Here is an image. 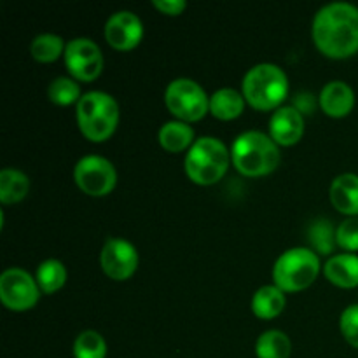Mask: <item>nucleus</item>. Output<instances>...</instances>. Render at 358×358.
Listing matches in <instances>:
<instances>
[{
	"label": "nucleus",
	"instance_id": "nucleus-12",
	"mask_svg": "<svg viewBox=\"0 0 358 358\" xmlns=\"http://www.w3.org/2000/svg\"><path fill=\"white\" fill-rule=\"evenodd\" d=\"M143 37V23L131 10H117L105 23V38L112 48L129 51L136 48Z\"/></svg>",
	"mask_w": 358,
	"mask_h": 358
},
{
	"label": "nucleus",
	"instance_id": "nucleus-27",
	"mask_svg": "<svg viewBox=\"0 0 358 358\" xmlns=\"http://www.w3.org/2000/svg\"><path fill=\"white\" fill-rule=\"evenodd\" d=\"M336 243L352 252L358 250V217H348L336 229Z\"/></svg>",
	"mask_w": 358,
	"mask_h": 358
},
{
	"label": "nucleus",
	"instance_id": "nucleus-9",
	"mask_svg": "<svg viewBox=\"0 0 358 358\" xmlns=\"http://www.w3.org/2000/svg\"><path fill=\"white\" fill-rule=\"evenodd\" d=\"M37 280L21 268H9L0 275V299L13 311L30 310L41 297Z\"/></svg>",
	"mask_w": 358,
	"mask_h": 358
},
{
	"label": "nucleus",
	"instance_id": "nucleus-3",
	"mask_svg": "<svg viewBox=\"0 0 358 358\" xmlns=\"http://www.w3.org/2000/svg\"><path fill=\"white\" fill-rule=\"evenodd\" d=\"M241 93L257 110H276L289 94V77L275 63H257L245 73Z\"/></svg>",
	"mask_w": 358,
	"mask_h": 358
},
{
	"label": "nucleus",
	"instance_id": "nucleus-10",
	"mask_svg": "<svg viewBox=\"0 0 358 358\" xmlns=\"http://www.w3.org/2000/svg\"><path fill=\"white\" fill-rule=\"evenodd\" d=\"M65 65L70 76L77 80L90 83L103 70V52L100 45L87 37H76L66 42Z\"/></svg>",
	"mask_w": 358,
	"mask_h": 358
},
{
	"label": "nucleus",
	"instance_id": "nucleus-1",
	"mask_svg": "<svg viewBox=\"0 0 358 358\" xmlns=\"http://www.w3.org/2000/svg\"><path fill=\"white\" fill-rule=\"evenodd\" d=\"M313 41L329 58L343 59L358 51V7L350 2L325 3L313 17Z\"/></svg>",
	"mask_w": 358,
	"mask_h": 358
},
{
	"label": "nucleus",
	"instance_id": "nucleus-25",
	"mask_svg": "<svg viewBox=\"0 0 358 358\" xmlns=\"http://www.w3.org/2000/svg\"><path fill=\"white\" fill-rule=\"evenodd\" d=\"M73 357L76 358H105L107 357V343L103 336L96 331H83L73 343Z\"/></svg>",
	"mask_w": 358,
	"mask_h": 358
},
{
	"label": "nucleus",
	"instance_id": "nucleus-17",
	"mask_svg": "<svg viewBox=\"0 0 358 358\" xmlns=\"http://www.w3.org/2000/svg\"><path fill=\"white\" fill-rule=\"evenodd\" d=\"M285 303V292L280 287L264 285L252 297V311H254L255 317L269 320V318H275L282 313Z\"/></svg>",
	"mask_w": 358,
	"mask_h": 358
},
{
	"label": "nucleus",
	"instance_id": "nucleus-4",
	"mask_svg": "<svg viewBox=\"0 0 358 358\" xmlns=\"http://www.w3.org/2000/svg\"><path fill=\"white\" fill-rule=\"evenodd\" d=\"M77 124L91 142H103L115 131L119 122V105L105 91H86L77 101Z\"/></svg>",
	"mask_w": 358,
	"mask_h": 358
},
{
	"label": "nucleus",
	"instance_id": "nucleus-20",
	"mask_svg": "<svg viewBox=\"0 0 358 358\" xmlns=\"http://www.w3.org/2000/svg\"><path fill=\"white\" fill-rule=\"evenodd\" d=\"M30 178L17 168H3L0 171V201L3 205L17 203L27 196Z\"/></svg>",
	"mask_w": 358,
	"mask_h": 358
},
{
	"label": "nucleus",
	"instance_id": "nucleus-14",
	"mask_svg": "<svg viewBox=\"0 0 358 358\" xmlns=\"http://www.w3.org/2000/svg\"><path fill=\"white\" fill-rule=\"evenodd\" d=\"M322 110L331 117H345L353 110L355 93L345 80H331L320 91Z\"/></svg>",
	"mask_w": 358,
	"mask_h": 358
},
{
	"label": "nucleus",
	"instance_id": "nucleus-21",
	"mask_svg": "<svg viewBox=\"0 0 358 358\" xmlns=\"http://www.w3.org/2000/svg\"><path fill=\"white\" fill-rule=\"evenodd\" d=\"M255 353L259 358H289L292 353V341L283 331L269 329L257 338Z\"/></svg>",
	"mask_w": 358,
	"mask_h": 358
},
{
	"label": "nucleus",
	"instance_id": "nucleus-11",
	"mask_svg": "<svg viewBox=\"0 0 358 358\" xmlns=\"http://www.w3.org/2000/svg\"><path fill=\"white\" fill-rule=\"evenodd\" d=\"M100 264L105 275L112 280H128L138 268V252L131 241L124 238H108L100 254Z\"/></svg>",
	"mask_w": 358,
	"mask_h": 358
},
{
	"label": "nucleus",
	"instance_id": "nucleus-6",
	"mask_svg": "<svg viewBox=\"0 0 358 358\" xmlns=\"http://www.w3.org/2000/svg\"><path fill=\"white\" fill-rule=\"evenodd\" d=\"M320 273V257L306 247H294L283 252L273 266L275 285L283 292H299L308 289Z\"/></svg>",
	"mask_w": 358,
	"mask_h": 358
},
{
	"label": "nucleus",
	"instance_id": "nucleus-24",
	"mask_svg": "<svg viewBox=\"0 0 358 358\" xmlns=\"http://www.w3.org/2000/svg\"><path fill=\"white\" fill-rule=\"evenodd\" d=\"M48 96L52 103L56 105H70L77 103L83 96L80 93V86L73 77H56V79L51 80L48 87Z\"/></svg>",
	"mask_w": 358,
	"mask_h": 358
},
{
	"label": "nucleus",
	"instance_id": "nucleus-8",
	"mask_svg": "<svg viewBox=\"0 0 358 358\" xmlns=\"http://www.w3.org/2000/svg\"><path fill=\"white\" fill-rule=\"evenodd\" d=\"M73 178L83 192L90 196H105L117 184V171L112 161L98 154H87L77 161Z\"/></svg>",
	"mask_w": 358,
	"mask_h": 358
},
{
	"label": "nucleus",
	"instance_id": "nucleus-15",
	"mask_svg": "<svg viewBox=\"0 0 358 358\" xmlns=\"http://www.w3.org/2000/svg\"><path fill=\"white\" fill-rule=\"evenodd\" d=\"M331 203L341 213L358 217V175L341 173L331 184Z\"/></svg>",
	"mask_w": 358,
	"mask_h": 358
},
{
	"label": "nucleus",
	"instance_id": "nucleus-2",
	"mask_svg": "<svg viewBox=\"0 0 358 358\" xmlns=\"http://www.w3.org/2000/svg\"><path fill=\"white\" fill-rule=\"evenodd\" d=\"M231 161L240 173L247 177H262L271 173L280 164L278 143L257 129L243 131L231 145Z\"/></svg>",
	"mask_w": 358,
	"mask_h": 358
},
{
	"label": "nucleus",
	"instance_id": "nucleus-29",
	"mask_svg": "<svg viewBox=\"0 0 358 358\" xmlns=\"http://www.w3.org/2000/svg\"><path fill=\"white\" fill-rule=\"evenodd\" d=\"M152 6L159 9L161 13L170 14V16H178L185 10L187 2L185 0H152Z\"/></svg>",
	"mask_w": 358,
	"mask_h": 358
},
{
	"label": "nucleus",
	"instance_id": "nucleus-16",
	"mask_svg": "<svg viewBox=\"0 0 358 358\" xmlns=\"http://www.w3.org/2000/svg\"><path fill=\"white\" fill-rule=\"evenodd\" d=\"M327 280L343 289H353L358 285V255L343 252L336 254L324 264Z\"/></svg>",
	"mask_w": 358,
	"mask_h": 358
},
{
	"label": "nucleus",
	"instance_id": "nucleus-30",
	"mask_svg": "<svg viewBox=\"0 0 358 358\" xmlns=\"http://www.w3.org/2000/svg\"><path fill=\"white\" fill-rule=\"evenodd\" d=\"M294 107L301 112V114H311L315 110V98L311 93H299L294 100Z\"/></svg>",
	"mask_w": 358,
	"mask_h": 358
},
{
	"label": "nucleus",
	"instance_id": "nucleus-23",
	"mask_svg": "<svg viewBox=\"0 0 358 358\" xmlns=\"http://www.w3.org/2000/svg\"><path fill=\"white\" fill-rule=\"evenodd\" d=\"M65 41L56 34H41L31 41L30 52L37 62L51 63L65 55Z\"/></svg>",
	"mask_w": 358,
	"mask_h": 358
},
{
	"label": "nucleus",
	"instance_id": "nucleus-19",
	"mask_svg": "<svg viewBox=\"0 0 358 358\" xmlns=\"http://www.w3.org/2000/svg\"><path fill=\"white\" fill-rule=\"evenodd\" d=\"M159 143L170 152H182L194 143V129L180 119L168 121L159 128Z\"/></svg>",
	"mask_w": 358,
	"mask_h": 358
},
{
	"label": "nucleus",
	"instance_id": "nucleus-7",
	"mask_svg": "<svg viewBox=\"0 0 358 358\" xmlns=\"http://www.w3.org/2000/svg\"><path fill=\"white\" fill-rule=\"evenodd\" d=\"M164 103L177 119L192 122L210 110V96L201 84L189 77L173 79L164 90Z\"/></svg>",
	"mask_w": 358,
	"mask_h": 358
},
{
	"label": "nucleus",
	"instance_id": "nucleus-26",
	"mask_svg": "<svg viewBox=\"0 0 358 358\" xmlns=\"http://www.w3.org/2000/svg\"><path fill=\"white\" fill-rule=\"evenodd\" d=\"M310 241L320 254H331L336 243V231L329 220H317L310 227Z\"/></svg>",
	"mask_w": 358,
	"mask_h": 358
},
{
	"label": "nucleus",
	"instance_id": "nucleus-5",
	"mask_svg": "<svg viewBox=\"0 0 358 358\" xmlns=\"http://www.w3.org/2000/svg\"><path fill=\"white\" fill-rule=\"evenodd\" d=\"M231 152L226 143L215 136H199L185 154V173L199 185H212L226 175Z\"/></svg>",
	"mask_w": 358,
	"mask_h": 358
},
{
	"label": "nucleus",
	"instance_id": "nucleus-22",
	"mask_svg": "<svg viewBox=\"0 0 358 358\" xmlns=\"http://www.w3.org/2000/svg\"><path fill=\"white\" fill-rule=\"evenodd\" d=\"M38 287L44 294H52L62 289L66 282V268L58 259H45L38 264L35 275Z\"/></svg>",
	"mask_w": 358,
	"mask_h": 358
},
{
	"label": "nucleus",
	"instance_id": "nucleus-28",
	"mask_svg": "<svg viewBox=\"0 0 358 358\" xmlns=\"http://www.w3.org/2000/svg\"><path fill=\"white\" fill-rule=\"evenodd\" d=\"M339 327L346 341L353 348H358V304H350L348 308H345L339 318Z\"/></svg>",
	"mask_w": 358,
	"mask_h": 358
},
{
	"label": "nucleus",
	"instance_id": "nucleus-13",
	"mask_svg": "<svg viewBox=\"0 0 358 358\" xmlns=\"http://www.w3.org/2000/svg\"><path fill=\"white\" fill-rule=\"evenodd\" d=\"M304 133V115L294 105H283L269 119V136L278 145H294Z\"/></svg>",
	"mask_w": 358,
	"mask_h": 358
},
{
	"label": "nucleus",
	"instance_id": "nucleus-18",
	"mask_svg": "<svg viewBox=\"0 0 358 358\" xmlns=\"http://www.w3.org/2000/svg\"><path fill=\"white\" fill-rule=\"evenodd\" d=\"M245 96L234 87H220L210 96V112L215 117L229 121L241 115L245 108Z\"/></svg>",
	"mask_w": 358,
	"mask_h": 358
}]
</instances>
